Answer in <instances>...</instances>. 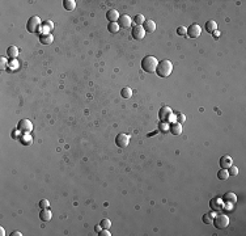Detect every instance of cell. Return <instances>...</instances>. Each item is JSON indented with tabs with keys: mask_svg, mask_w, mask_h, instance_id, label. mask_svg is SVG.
Here are the masks:
<instances>
[{
	"mask_svg": "<svg viewBox=\"0 0 246 236\" xmlns=\"http://www.w3.org/2000/svg\"><path fill=\"white\" fill-rule=\"evenodd\" d=\"M172 71H173L172 62L168 61V59H164V61L159 62V64H157L156 74H157V76H160V78H168V76L172 74Z\"/></svg>",
	"mask_w": 246,
	"mask_h": 236,
	"instance_id": "6da1fadb",
	"label": "cell"
},
{
	"mask_svg": "<svg viewBox=\"0 0 246 236\" xmlns=\"http://www.w3.org/2000/svg\"><path fill=\"white\" fill-rule=\"evenodd\" d=\"M157 64H159V61L152 57V55H147L143 58L142 61V68L148 74H153L156 72V68H157Z\"/></svg>",
	"mask_w": 246,
	"mask_h": 236,
	"instance_id": "7a4b0ae2",
	"label": "cell"
},
{
	"mask_svg": "<svg viewBox=\"0 0 246 236\" xmlns=\"http://www.w3.org/2000/svg\"><path fill=\"white\" fill-rule=\"evenodd\" d=\"M41 28H42V22H41L39 17L37 16H33L30 19L28 20V24H26V29L30 33H38L41 30Z\"/></svg>",
	"mask_w": 246,
	"mask_h": 236,
	"instance_id": "3957f363",
	"label": "cell"
},
{
	"mask_svg": "<svg viewBox=\"0 0 246 236\" xmlns=\"http://www.w3.org/2000/svg\"><path fill=\"white\" fill-rule=\"evenodd\" d=\"M212 223H213V226H215L216 228L224 229V228H226L228 226H229V218H228L226 215H224V214L216 215L215 219L212 220Z\"/></svg>",
	"mask_w": 246,
	"mask_h": 236,
	"instance_id": "277c9868",
	"label": "cell"
},
{
	"mask_svg": "<svg viewBox=\"0 0 246 236\" xmlns=\"http://www.w3.org/2000/svg\"><path fill=\"white\" fill-rule=\"evenodd\" d=\"M159 118L161 122H169V121H174L173 117V111L169 106H162L159 111Z\"/></svg>",
	"mask_w": 246,
	"mask_h": 236,
	"instance_id": "5b68a950",
	"label": "cell"
},
{
	"mask_svg": "<svg viewBox=\"0 0 246 236\" xmlns=\"http://www.w3.org/2000/svg\"><path fill=\"white\" fill-rule=\"evenodd\" d=\"M128 143H130V137H128L127 134H118L115 138V144L119 147V148H126V147L128 146Z\"/></svg>",
	"mask_w": 246,
	"mask_h": 236,
	"instance_id": "8992f818",
	"label": "cell"
},
{
	"mask_svg": "<svg viewBox=\"0 0 246 236\" xmlns=\"http://www.w3.org/2000/svg\"><path fill=\"white\" fill-rule=\"evenodd\" d=\"M17 130L21 133H25V134H29L33 130V123L29 121V120H21L19 122V125H17Z\"/></svg>",
	"mask_w": 246,
	"mask_h": 236,
	"instance_id": "52a82bcc",
	"label": "cell"
},
{
	"mask_svg": "<svg viewBox=\"0 0 246 236\" xmlns=\"http://www.w3.org/2000/svg\"><path fill=\"white\" fill-rule=\"evenodd\" d=\"M186 33L187 35H189L190 38H198L199 35H200L202 33V28L198 25V24H192V25H190L189 28L186 29Z\"/></svg>",
	"mask_w": 246,
	"mask_h": 236,
	"instance_id": "ba28073f",
	"label": "cell"
},
{
	"mask_svg": "<svg viewBox=\"0 0 246 236\" xmlns=\"http://www.w3.org/2000/svg\"><path fill=\"white\" fill-rule=\"evenodd\" d=\"M131 34H132V37L135 38V39H143L144 35H145V30H144L143 26H138V25H136L135 28L132 29Z\"/></svg>",
	"mask_w": 246,
	"mask_h": 236,
	"instance_id": "9c48e42d",
	"label": "cell"
},
{
	"mask_svg": "<svg viewBox=\"0 0 246 236\" xmlns=\"http://www.w3.org/2000/svg\"><path fill=\"white\" fill-rule=\"evenodd\" d=\"M118 25L122 28H128L131 25V17L127 15H121L118 19Z\"/></svg>",
	"mask_w": 246,
	"mask_h": 236,
	"instance_id": "30bf717a",
	"label": "cell"
},
{
	"mask_svg": "<svg viewBox=\"0 0 246 236\" xmlns=\"http://www.w3.org/2000/svg\"><path fill=\"white\" fill-rule=\"evenodd\" d=\"M232 163H233L232 157L228 156V155L221 156V159H220V167H221V169H228L232 165Z\"/></svg>",
	"mask_w": 246,
	"mask_h": 236,
	"instance_id": "8fae6325",
	"label": "cell"
},
{
	"mask_svg": "<svg viewBox=\"0 0 246 236\" xmlns=\"http://www.w3.org/2000/svg\"><path fill=\"white\" fill-rule=\"evenodd\" d=\"M142 26L144 28L145 33H153L155 29H156V24H155L153 20H145Z\"/></svg>",
	"mask_w": 246,
	"mask_h": 236,
	"instance_id": "7c38bea8",
	"label": "cell"
},
{
	"mask_svg": "<svg viewBox=\"0 0 246 236\" xmlns=\"http://www.w3.org/2000/svg\"><path fill=\"white\" fill-rule=\"evenodd\" d=\"M52 218V214L49 209H42V211L39 212V219L42 222H50Z\"/></svg>",
	"mask_w": 246,
	"mask_h": 236,
	"instance_id": "4fadbf2b",
	"label": "cell"
},
{
	"mask_svg": "<svg viewBox=\"0 0 246 236\" xmlns=\"http://www.w3.org/2000/svg\"><path fill=\"white\" fill-rule=\"evenodd\" d=\"M106 19L109 20V22H115V21H118V19H119V13H118V11H115V9H110V11H108V13H106Z\"/></svg>",
	"mask_w": 246,
	"mask_h": 236,
	"instance_id": "5bb4252c",
	"label": "cell"
},
{
	"mask_svg": "<svg viewBox=\"0 0 246 236\" xmlns=\"http://www.w3.org/2000/svg\"><path fill=\"white\" fill-rule=\"evenodd\" d=\"M39 41L42 45H51L52 41H54V37H52V34H50V33H43L39 37Z\"/></svg>",
	"mask_w": 246,
	"mask_h": 236,
	"instance_id": "9a60e30c",
	"label": "cell"
},
{
	"mask_svg": "<svg viewBox=\"0 0 246 236\" xmlns=\"http://www.w3.org/2000/svg\"><path fill=\"white\" fill-rule=\"evenodd\" d=\"M222 199H224V202H229V203H232V205H234L237 202V196L234 193H226V194H224V197H222Z\"/></svg>",
	"mask_w": 246,
	"mask_h": 236,
	"instance_id": "2e32d148",
	"label": "cell"
},
{
	"mask_svg": "<svg viewBox=\"0 0 246 236\" xmlns=\"http://www.w3.org/2000/svg\"><path fill=\"white\" fill-rule=\"evenodd\" d=\"M170 131H172V134H173V135H179L181 133H182V126H181V123H178V122L172 123V126H170Z\"/></svg>",
	"mask_w": 246,
	"mask_h": 236,
	"instance_id": "e0dca14e",
	"label": "cell"
},
{
	"mask_svg": "<svg viewBox=\"0 0 246 236\" xmlns=\"http://www.w3.org/2000/svg\"><path fill=\"white\" fill-rule=\"evenodd\" d=\"M206 30H207L208 33H213L215 30H217V24H216V21H213V20L207 21V24H206Z\"/></svg>",
	"mask_w": 246,
	"mask_h": 236,
	"instance_id": "ac0fdd59",
	"label": "cell"
},
{
	"mask_svg": "<svg viewBox=\"0 0 246 236\" xmlns=\"http://www.w3.org/2000/svg\"><path fill=\"white\" fill-rule=\"evenodd\" d=\"M7 55L12 59L17 58V55H19V49H17L16 46H9L7 49Z\"/></svg>",
	"mask_w": 246,
	"mask_h": 236,
	"instance_id": "d6986e66",
	"label": "cell"
},
{
	"mask_svg": "<svg viewBox=\"0 0 246 236\" xmlns=\"http://www.w3.org/2000/svg\"><path fill=\"white\" fill-rule=\"evenodd\" d=\"M63 7L67 11H73L76 7V2L75 0H63Z\"/></svg>",
	"mask_w": 246,
	"mask_h": 236,
	"instance_id": "ffe728a7",
	"label": "cell"
},
{
	"mask_svg": "<svg viewBox=\"0 0 246 236\" xmlns=\"http://www.w3.org/2000/svg\"><path fill=\"white\" fill-rule=\"evenodd\" d=\"M119 25H118V22H110L109 25H108V30L110 32V33H113V34H115V33H118L119 32Z\"/></svg>",
	"mask_w": 246,
	"mask_h": 236,
	"instance_id": "44dd1931",
	"label": "cell"
},
{
	"mask_svg": "<svg viewBox=\"0 0 246 236\" xmlns=\"http://www.w3.org/2000/svg\"><path fill=\"white\" fill-rule=\"evenodd\" d=\"M121 94H122L123 98H130L132 96V89L130 87H126V88H123V89L121 91Z\"/></svg>",
	"mask_w": 246,
	"mask_h": 236,
	"instance_id": "7402d4cb",
	"label": "cell"
},
{
	"mask_svg": "<svg viewBox=\"0 0 246 236\" xmlns=\"http://www.w3.org/2000/svg\"><path fill=\"white\" fill-rule=\"evenodd\" d=\"M228 177H229V173H228V169H221L217 172V179L221 180V181H225L228 180Z\"/></svg>",
	"mask_w": 246,
	"mask_h": 236,
	"instance_id": "603a6c76",
	"label": "cell"
},
{
	"mask_svg": "<svg viewBox=\"0 0 246 236\" xmlns=\"http://www.w3.org/2000/svg\"><path fill=\"white\" fill-rule=\"evenodd\" d=\"M211 207L213 210H220L221 209V199L220 198H213L211 201Z\"/></svg>",
	"mask_w": 246,
	"mask_h": 236,
	"instance_id": "cb8c5ba5",
	"label": "cell"
},
{
	"mask_svg": "<svg viewBox=\"0 0 246 236\" xmlns=\"http://www.w3.org/2000/svg\"><path fill=\"white\" fill-rule=\"evenodd\" d=\"M42 28L45 29V33H50L49 30H51V29L54 28V24H52V21L47 20V21H45V22L42 24Z\"/></svg>",
	"mask_w": 246,
	"mask_h": 236,
	"instance_id": "d4e9b609",
	"label": "cell"
},
{
	"mask_svg": "<svg viewBox=\"0 0 246 236\" xmlns=\"http://www.w3.org/2000/svg\"><path fill=\"white\" fill-rule=\"evenodd\" d=\"M134 21H135V24H136L138 26H142L145 20H144V16L143 15H136L135 19H134Z\"/></svg>",
	"mask_w": 246,
	"mask_h": 236,
	"instance_id": "484cf974",
	"label": "cell"
},
{
	"mask_svg": "<svg viewBox=\"0 0 246 236\" xmlns=\"http://www.w3.org/2000/svg\"><path fill=\"white\" fill-rule=\"evenodd\" d=\"M228 173H229V176H237L238 175V168L231 165V167L228 168Z\"/></svg>",
	"mask_w": 246,
	"mask_h": 236,
	"instance_id": "4316f807",
	"label": "cell"
},
{
	"mask_svg": "<svg viewBox=\"0 0 246 236\" xmlns=\"http://www.w3.org/2000/svg\"><path fill=\"white\" fill-rule=\"evenodd\" d=\"M99 226H101L102 228H110V226H111V222L109 220V219H102L101 222H99Z\"/></svg>",
	"mask_w": 246,
	"mask_h": 236,
	"instance_id": "83f0119b",
	"label": "cell"
},
{
	"mask_svg": "<svg viewBox=\"0 0 246 236\" xmlns=\"http://www.w3.org/2000/svg\"><path fill=\"white\" fill-rule=\"evenodd\" d=\"M212 215H211V214H204L203 215V223H206V224H209V223H212Z\"/></svg>",
	"mask_w": 246,
	"mask_h": 236,
	"instance_id": "f1b7e54d",
	"label": "cell"
},
{
	"mask_svg": "<svg viewBox=\"0 0 246 236\" xmlns=\"http://www.w3.org/2000/svg\"><path fill=\"white\" fill-rule=\"evenodd\" d=\"M49 206H50V202H49L47 199L39 201V207H41V209H49Z\"/></svg>",
	"mask_w": 246,
	"mask_h": 236,
	"instance_id": "f546056e",
	"label": "cell"
},
{
	"mask_svg": "<svg viewBox=\"0 0 246 236\" xmlns=\"http://www.w3.org/2000/svg\"><path fill=\"white\" fill-rule=\"evenodd\" d=\"M99 236H111V234H110V231L108 228H102L101 231H99V234H98Z\"/></svg>",
	"mask_w": 246,
	"mask_h": 236,
	"instance_id": "4dcf8cb0",
	"label": "cell"
},
{
	"mask_svg": "<svg viewBox=\"0 0 246 236\" xmlns=\"http://www.w3.org/2000/svg\"><path fill=\"white\" fill-rule=\"evenodd\" d=\"M177 34H178V35H185V34H186V28H185V26H179V28L177 29Z\"/></svg>",
	"mask_w": 246,
	"mask_h": 236,
	"instance_id": "1f68e13d",
	"label": "cell"
},
{
	"mask_svg": "<svg viewBox=\"0 0 246 236\" xmlns=\"http://www.w3.org/2000/svg\"><path fill=\"white\" fill-rule=\"evenodd\" d=\"M0 62H2V66H0V67H2V70H4L5 67H7V59L2 58V59H0Z\"/></svg>",
	"mask_w": 246,
	"mask_h": 236,
	"instance_id": "d6a6232c",
	"label": "cell"
},
{
	"mask_svg": "<svg viewBox=\"0 0 246 236\" xmlns=\"http://www.w3.org/2000/svg\"><path fill=\"white\" fill-rule=\"evenodd\" d=\"M22 234L20 232V231H13L12 234H11V236H21Z\"/></svg>",
	"mask_w": 246,
	"mask_h": 236,
	"instance_id": "836d02e7",
	"label": "cell"
},
{
	"mask_svg": "<svg viewBox=\"0 0 246 236\" xmlns=\"http://www.w3.org/2000/svg\"><path fill=\"white\" fill-rule=\"evenodd\" d=\"M178 121H179L178 123H181V122H183V121H185V117H183L182 114H178Z\"/></svg>",
	"mask_w": 246,
	"mask_h": 236,
	"instance_id": "e575fe53",
	"label": "cell"
},
{
	"mask_svg": "<svg viewBox=\"0 0 246 236\" xmlns=\"http://www.w3.org/2000/svg\"><path fill=\"white\" fill-rule=\"evenodd\" d=\"M213 37H215V38H219V37H220V32H219V30H215V32H213Z\"/></svg>",
	"mask_w": 246,
	"mask_h": 236,
	"instance_id": "d590c367",
	"label": "cell"
},
{
	"mask_svg": "<svg viewBox=\"0 0 246 236\" xmlns=\"http://www.w3.org/2000/svg\"><path fill=\"white\" fill-rule=\"evenodd\" d=\"M0 235H2V236H4V235H5V231H4V228H3V227L0 228Z\"/></svg>",
	"mask_w": 246,
	"mask_h": 236,
	"instance_id": "8d00e7d4",
	"label": "cell"
},
{
	"mask_svg": "<svg viewBox=\"0 0 246 236\" xmlns=\"http://www.w3.org/2000/svg\"><path fill=\"white\" fill-rule=\"evenodd\" d=\"M101 228H102L101 226H96V228H94V229H96L97 232H99V231H101Z\"/></svg>",
	"mask_w": 246,
	"mask_h": 236,
	"instance_id": "74e56055",
	"label": "cell"
}]
</instances>
